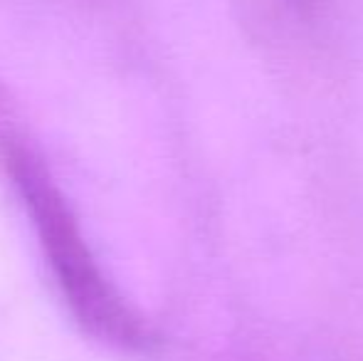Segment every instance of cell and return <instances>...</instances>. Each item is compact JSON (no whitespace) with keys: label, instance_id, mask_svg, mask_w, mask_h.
I'll list each match as a JSON object with an SVG mask.
<instances>
[{"label":"cell","instance_id":"cell-1","mask_svg":"<svg viewBox=\"0 0 363 361\" xmlns=\"http://www.w3.org/2000/svg\"><path fill=\"white\" fill-rule=\"evenodd\" d=\"M0 159L20 203L40 238L52 277L74 319L101 342L121 349H144L148 329L116 292L86 245L67 198L50 169L18 136L0 139Z\"/></svg>","mask_w":363,"mask_h":361}]
</instances>
